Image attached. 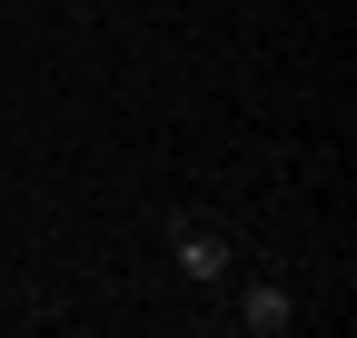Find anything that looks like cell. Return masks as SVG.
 <instances>
[{"instance_id":"1","label":"cell","mask_w":357,"mask_h":338,"mask_svg":"<svg viewBox=\"0 0 357 338\" xmlns=\"http://www.w3.org/2000/svg\"><path fill=\"white\" fill-rule=\"evenodd\" d=\"M178 269H189V279H229L238 269L229 229H218V219H178Z\"/></svg>"},{"instance_id":"2","label":"cell","mask_w":357,"mask_h":338,"mask_svg":"<svg viewBox=\"0 0 357 338\" xmlns=\"http://www.w3.org/2000/svg\"><path fill=\"white\" fill-rule=\"evenodd\" d=\"M288 318H298V299H288V288H268V279L248 288V299H238V328H248V338H278Z\"/></svg>"}]
</instances>
